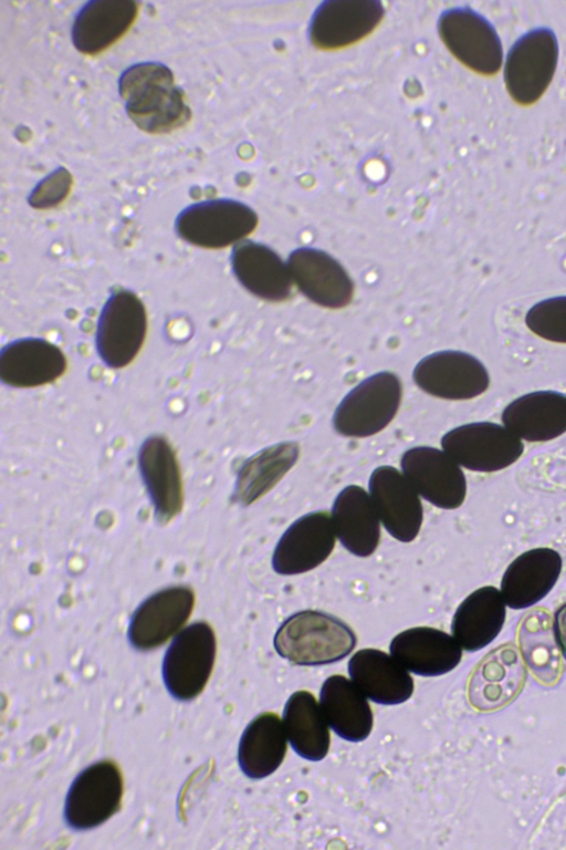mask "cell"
<instances>
[{
  "mask_svg": "<svg viewBox=\"0 0 566 850\" xmlns=\"http://www.w3.org/2000/svg\"><path fill=\"white\" fill-rule=\"evenodd\" d=\"M118 90L128 116L147 133H168L190 118L182 90L175 84L170 69L161 63L129 66L119 77Z\"/></svg>",
  "mask_w": 566,
  "mask_h": 850,
  "instance_id": "1",
  "label": "cell"
},
{
  "mask_svg": "<svg viewBox=\"0 0 566 850\" xmlns=\"http://www.w3.org/2000/svg\"><path fill=\"white\" fill-rule=\"evenodd\" d=\"M354 631L340 619L322 611L293 613L279 626L276 653L296 665L317 666L338 662L356 646Z\"/></svg>",
  "mask_w": 566,
  "mask_h": 850,
  "instance_id": "2",
  "label": "cell"
},
{
  "mask_svg": "<svg viewBox=\"0 0 566 850\" xmlns=\"http://www.w3.org/2000/svg\"><path fill=\"white\" fill-rule=\"evenodd\" d=\"M402 395L399 377L388 371L356 385L338 404L335 431L347 437H367L382 431L395 417Z\"/></svg>",
  "mask_w": 566,
  "mask_h": 850,
  "instance_id": "3",
  "label": "cell"
},
{
  "mask_svg": "<svg viewBox=\"0 0 566 850\" xmlns=\"http://www.w3.org/2000/svg\"><path fill=\"white\" fill-rule=\"evenodd\" d=\"M217 642L212 628L196 622L171 641L163 660V680L169 694L190 701L206 687L216 659Z\"/></svg>",
  "mask_w": 566,
  "mask_h": 850,
  "instance_id": "4",
  "label": "cell"
},
{
  "mask_svg": "<svg viewBox=\"0 0 566 850\" xmlns=\"http://www.w3.org/2000/svg\"><path fill=\"white\" fill-rule=\"evenodd\" d=\"M558 60V43L548 28H537L510 48L504 80L511 97L521 105L535 103L551 84Z\"/></svg>",
  "mask_w": 566,
  "mask_h": 850,
  "instance_id": "5",
  "label": "cell"
},
{
  "mask_svg": "<svg viewBox=\"0 0 566 850\" xmlns=\"http://www.w3.org/2000/svg\"><path fill=\"white\" fill-rule=\"evenodd\" d=\"M258 225L255 211L234 199H211L185 208L176 219V231L185 241L219 249L241 241Z\"/></svg>",
  "mask_w": 566,
  "mask_h": 850,
  "instance_id": "6",
  "label": "cell"
},
{
  "mask_svg": "<svg viewBox=\"0 0 566 850\" xmlns=\"http://www.w3.org/2000/svg\"><path fill=\"white\" fill-rule=\"evenodd\" d=\"M443 450L460 466L481 473L502 470L523 454L522 440L505 426L475 422L449 431L441 439Z\"/></svg>",
  "mask_w": 566,
  "mask_h": 850,
  "instance_id": "7",
  "label": "cell"
},
{
  "mask_svg": "<svg viewBox=\"0 0 566 850\" xmlns=\"http://www.w3.org/2000/svg\"><path fill=\"white\" fill-rule=\"evenodd\" d=\"M147 332V314L132 291L117 290L105 302L96 329V350L113 369L128 365L139 352Z\"/></svg>",
  "mask_w": 566,
  "mask_h": 850,
  "instance_id": "8",
  "label": "cell"
},
{
  "mask_svg": "<svg viewBox=\"0 0 566 850\" xmlns=\"http://www.w3.org/2000/svg\"><path fill=\"white\" fill-rule=\"evenodd\" d=\"M124 791L123 776L109 760L94 763L73 780L64 804V819L75 830L99 826L116 813Z\"/></svg>",
  "mask_w": 566,
  "mask_h": 850,
  "instance_id": "9",
  "label": "cell"
},
{
  "mask_svg": "<svg viewBox=\"0 0 566 850\" xmlns=\"http://www.w3.org/2000/svg\"><path fill=\"white\" fill-rule=\"evenodd\" d=\"M441 40L465 66L483 74H495L503 61L501 40L493 25L470 8H452L438 21Z\"/></svg>",
  "mask_w": 566,
  "mask_h": 850,
  "instance_id": "10",
  "label": "cell"
},
{
  "mask_svg": "<svg viewBox=\"0 0 566 850\" xmlns=\"http://www.w3.org/2000/svg\"><path fill=\"white\" fill-rule=\"evenodd\" d=\"M413 381L423 392L446 400H470L490 384L485 366L462 351H439L416 365Z\"/></svg>",
  "mask_w": 566,
  "mask_h": 850,
  "instance_id": "11",
  "label": "cell"
},
{
  "mask_svg": "<svg viewBox=\"0 0 566 850\" xmlns=\"http://www.w3.org/2000/svg\"><path fill=\"white\" fill-rule=\"evenodd\" d=\"M400 466L417 493L436 507L455 509L464 501L465 476L444 450L412 447L403 453Z\"/></svg>",
  "mask_w": 566,
  "mask_h": 850,
  "instance_id": "12",
  "label": "cell"
},
{
  "mask_svg": "<svg viewBox=\"0 0 566 850\" xmlns=\"http://www.w3.org/2000/svg\"><path fill=\"white\" fill-rule=\"evenodd\" d=\"M335 528L332 516L314 511L296 519L279 539L272 568L282 576L307 572L332 553L335 546Z\"/></svg>",
  "mask_w": 566,
  "mask_h": 850,
  "instance_id": "13",
  "label": "cell"
},
{
  "mask_svg": "<svg viewBox=\"0 0 566 850\" xmlns=\"http://www.w3.org/2000/svg\"><path fill=\"white\" fill-rule=\"evenodd\" d=\"M384 14L382 3L375 0L325 1L312 17L308 37L318 49H342L371 33Z\"/></svg>",
  "mask_w": 566,
  "mask_h": 850,
  "instance_id": "14",
  "label": "cell"
},
{
  "mask_svg": "<svg viewBox=\"0 0 566 850\" xmlns=\"http://www.w3.org/2000/svg\"><path fill=\"white\" fill-rule=\"evenodd\" d=\"M526 680L524 660L516 646L505 643L490 651L468 683L469 702L480 712L500 709L521 692Z\"/></svg>",
  "mask_w": 566,
  "mask_h": 850,
  "instance_id": "15",
  "label": "cell"
},
{
  "mask_svg": "<svg viewBox=\"0 0 566 850\" xmlns=\"http://www.w3.org/2000/svg\"><path fill=\"white\" fill-rule=\"evenodd\" d=\"M369 493L388 533L401 542L412 541L420 530L423 509L407 477L395 467H377L369 478Z\"/></svg>",
  "mask_w": 566,
  "mask_h": 850,
  "instance_id": "16",
  "label": "cell"
},
{
  "mask_svg": "<svg viewBox=\"0 0 566 850\" xmlns=\"http://www.w3.org/2000/svg\"><path fill=\"white\" fill-rule=\"evenodd\" d=\"M292 281L312 302L329 308L346 307L354 283L344 267L331 255L315 248H297L287 259Z\"/></svg>",
  "mask_w": 566,
  "mask_h": 850,
  "instance_id": "17",
  "label": "cell"
},
{
  "mask_svg": "<svg viewBox=\"0 0 566 850\" xmlns=\"http://www.w3.org/2000/svg\"><path fill=\"white\" fill-rule=\"evenodd\" d=\"M195 604L188 587L164 589L138 605L128 625V640L140 651L164 644L186 623Z\"/></svg>",
  "mask_w": 566,
  "mask_h": 850,
  "instance_id": "18",
  "label": "cell"
},
{
  "mask_svg": "<svg viewBox=\"0 0 566 850\" xmlns=\"http://www.w3.org/2000/svg\"><path fill=\"white\" fill-rule=\"evenodd\" d=\"M562 557L551 548L527 550L506 568L501 580L505 604L514 610L530 608L545 598L562 571Z\"/></svg>",
  "mask_w": 566,
  "mask_h": 850,
  "instance_id": "19",
  "label": "cell"
},
{
  "mask_svg": "<svg viewBox=\"0 0 566 850\" xmlns=\"http://www.w3.org/2000/svg\"><path fill=\"white\" fill-rule=\"evenodd\" d=\"M390 654L408 671L421 676H439L461 661L462 647L439 629L416 626L398 633L390 642Z\"/></svg>",
  "mask_w": 566,
  "mask_h": 850,
  "instance_id": "20",
  "label": "cell"
},
{
  "mask_svg": "<svg viewBox=\"0 0 566 850\" xmlns=\"http://www.w3.org/2000/svg\"><path fill=\"white\" fill-rule=\"evenodd\" d=\"M138 464L158 520H171L184 504L181 475L172 447L165 437L150 436L139 448Z\"/></svg>",
  "mask_w": 566,
  "mask_h": 850,
  "instance_id": "21",
  "label": "cell"
},
{
  "mask_svg": "<svg viewBox=\"0 0 566 850\" xmlns=\"http://www.w3.org/2000/svg\"><path fill=\"white\" fill-rule=\"evenodd\" d=\"M66 369L63 352L40 338L10 342L0 352V379L10 386L34 387L59 379Z\"/></svg>",
  "mask_w": 566,
  "mask_h": 850,
  "instance_id": "22",
  "label": "cell"
},
{
  "mask_svg": "<svg viewBox=\"0 0 566 850\" xmlns=\"http://www.w3.org/2000/svg\"><path fill=\"white\" fill-rule=\"evenodd\" d=\"M231 267L239 282L252 294L266 301H283L292 293L287 265L270 247L243 240L231 252Z\"/></svg>",
  "mask_w": 566,
  "mask_h": 850,
  "instance_id": "23",
  "label": "cell"
},
{
  "mask_svg": "<svg viewBox=\"0 0 566 850\" xmlns=\"http://www.w3.org/2000/svg\"><path fill=\"white\" fill-rule=\"evenodd\" d=\"M138 13V3L132 0H93L75 15L72 41L82 53L97 54L130 28Z\"/></svg>",
  "mask_w": 566,
  "mask_h": 850,
  "instance_id": "24",
  "label": "cell"
},
{
  "mask_svg": "<svg viewBox=\"0 0 566 850\" xmlns=\"http://www.w3.org/2000/svg\"><path fill=\"white\" fill-rule=\"evenodd\" d=\"M501 418L520 439H554L566 432V395L555 391L525 394L511 402Z\"/></svg>",
  "mask_w": 566,
  "mask_h": 850,
  "instance_id": "25",
  "label": "cell"
},
{
  "mask_svg": "<svg viewBox=\"0 0 566 850\" xmlns=\"http://www.w3.org/2000/svg\"><path fill=\"white\" fill-rule=\"evenodd\" d=\"M347 668L352 681L375 703L397 705L412 695V677L392 655L380 650H359Z\"/></svg>",
  "mask_w": 566,
  "mask_h": 850,
  "instance_id": "26",
  "label": "cell"
},
{
  "mask_svg": "<svg viewBox=\"0 0 566 850\" xmlns=\"http://www.w3.org/2000/svg\"><path fill=\"white\" fill-rule=\"evenodd\" d=\"M332 519L340 543L357 557H368L380 539L379 517L370 496L356 485L345 487L335 498Z\"/></svg>",
  "mask_w": 566,
  "mask_h": 850,
  "instance_id": "27",
  "label": "cell"
},
{
  "mask_svg": "<svg viewBox=\"0 0 566 850\" xmlns=\"http://www.w3.org/2000/svg\"><path fill=\"white\" fill-rule=\"evenodd\" d=\"M505 601L500 590L488 585L470 593L458 607L451 623L452 636L469 652L489 645L505 621Z\"/></svg>",
  "mask_w": 566,
  "mask_h": 850,
  "instance_id": "28",
  "label": "cell"
},
{
  "mask_svg": "<svg viewBox=\"0 0 566 850\" xmlns=\"http://www.w3.org/2000/svg\"><path fill=\"white\" fill-rule=\"evenodd\" d=\"M319 705L328 726L343 739L358 743L373 728V712L366 695L343 675L327 677L319 692Z\"/></svg>",
  "mask_w": 566,
  "mask_h": 850,
  "instance_id": "29",
  "label": "cell"
},
{
  "mask_svg": "<svg viewBox=\"0 0 566 850\" xmlns=\"http://www.w3.org/2000/svg\"><path fill=\"white\" fill-rule=\"evenodd\" d=\"M517 642L533 676L546 686L557 684L563 673L562 654L554 620L546 609L525 613L518 624Z\"/></svg>",
  "mask_w": 566,
  "mask_h": 850,
  "instance_id": "30",
  "label": "cell"
},
{
  "mask_svg": "<svg viewBox=\"0 0 566 850\" xmlns=\"http://www.w3.org/2000/svg\"><path fill=\"white\" fill-rule=\"evenodd\" d=\"M287 749V736L280 717L265 712L252 719L243 730L238 748V763L251 779L273 774L282 764Z\"/></svg>",
  "mask_w": 566,
  "mask_h": 850,
  "instance_id": "31",
  "label": "cell"
},
{
  "mask_svg": "<svg viewBox=\"0 0 566 850\" xmlns=\"http://www.w3.org/2000/svg\"><path fill=\"white\" fill-rule=\"evenodd\" d=\"M282 722L297 755L310 761L325 758L331 744L328 723L312 693L294 692L285 703Z\"/></svg>",
  "mask_w": 566,
  "mask_h": 850,
  "instance_id": "32",
  "label": "cell"
},
{
  "mask_svg": "<svg viewBox=\"0 0 566 850\" xmlns=\"http://www.w3.org/2000/svg\"><path fill=\"white\" fill-rule=\"evenodd\" d=\"M297 455L298 447L295 443H282L249 458L238 474L237 499L249 505L262 497L289 471Z\"/></svg>",
  "mask_w": 566,
  "mask_h": 850,
  "instance_id": "33",
  "label": "cell"
},
{
  "mask_svg": "<svg viewBox=\"0 0 566 850\" xmlns=\"http://www.w3.org/2000/svg\"><path fill=\"white\" fill-rule=\"evenodd\" d=\"M525 323L536 335L557 343H566V296L553 297L534 304L526 313Z\"/></svg>",
  "mask_w": 566,
  "mask_h": 850,
  "instance_id": "34",
  "label": "cell"
},
{
  "mask_svg": "<svg viewBox=\"0 0 566 850\" xmlns=\"http://www.w3.org/2000/svg\"><path fill=\"white\" fill-rule=\"evenodd\" d=\"M71 175L65 168H59L36 185L29 197L35 208H50L60 204L69 194Z\"/></svg>",
  "mask_w": 566,
  "mask_h": 850,
  "instance_id": "35",
  "label": "cell"
},
{
  "mask_svg": "<svg viewBox=\"0 0 566 850\" xmlns=\"http://www.w3.org/2000/svg\"><path fill=\"white\" fill-rule=\"evenodd\" d=\"M554 623L560 651L566 659V603L562 604L555 612Z\"/></svg>",
  "mask_w": 566,
  "mask_h": 850,
  "instance_id": "36",
  "label": "cell"
}]
</instances>
